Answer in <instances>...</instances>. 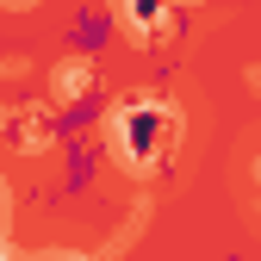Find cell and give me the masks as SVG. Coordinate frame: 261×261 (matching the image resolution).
<instances>
[{
    "instance_id": "cell-1",
    "label": "cell",
    "mask_w": 261,
    "mask_h": 261,
    "mask_svg": "<svg viewBox=\"0 0 261 261\" xmlns=\"http://www.w3.org/2000/svg\"><path fill=\"white\" fill-rule=\"evenodd\" d=\"M0 205H7V199H0Z\"/></svg>"
}]
</instances>
